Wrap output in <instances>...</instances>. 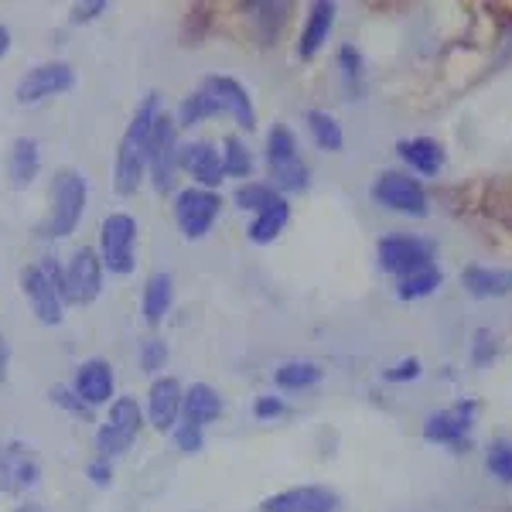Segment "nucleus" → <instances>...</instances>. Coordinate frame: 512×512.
Here are the masks:
<instances>
[{
	"mask_svg": "<svg viewBox=\"0 0 512 512\" xmlns=\"http://www.w3.org/2000/svg\"><path fill=\"white\" fill-rule=\"evenodd\" d=\"M158 93H147L137 103L134 117H130L127 130L117 147V164H113V188L120 195H137L147 175V144H151V130L158 120Z\"/></svg>",
	"mask_w": 512,
	"mask_h": 512,
	"instance_id": "obj_1",
	"label": "nucleus"
},
{
	"mask_svg": "<svg viewBox=\"0 0 512 512\" xmlns=\"http://www.w3.org/2000/svg\"><path fill=\"white\" fill-rule=\"evenodd\" d=\"M21 294L28 301L31 315L41 325H62V311H65V280L62 267L55 263V256H41L31 267H21Z\"/></svg>",
	"mask_w": 512,
	"mask_h": 512,
	"instance_id": "obj_2",
	"label": "nucleus"
},
{
	"mask_svg": "<svg viewBox=\"0 0 512 512\" xmlns=\"http://www.w3.org/2000/svg\"><path fill=\"white\" fill-rule=\"evenodd\" d=\"M89 202V185L76 168H59L52 178V205H48V216L38 226V233L45 239H65L76 233Z\"/></svg>",
	"mask_w": 512,
	"mask_h": 512,
	"instance_id": "obj_3",
	"label": "nucleus"
},
{
	"mask_svg": "<svg viewBox=\"0 0 512 512\" xmlns=\"http://www.w3.org/2000/svg\"><path fill=\"white\" fill-rule=\"evenodd\" d=\"M140 431H144V407H140L134 396H117L96 431L99 458L106 461L120 458L123 451H130V444L137 441Z\"/></svg>",
	"mask_w": 512,
	"mask_h": 512,
	"instance_id": "obj_4",
	"label": "nucleus"
},
{
	"mask_svg": "<svg viewBox=\"0 0 512 512\" xmlns=\"http://www.w3.org/2000/svg\"><path fill=\"white\" fill-rule=\"evenodd\" d=\"M178 120L168 117V113H158L151 130V144H147V175H151V185L158 195L175 192V175H178Z\"/></svg>",
	"mask_w": 512,
	"mask_h": 512,
	"instance_id": "obj_5",
	"label": "nucleus"
},
{
	"mask_svg": "<svg viewBox=\"0 0 512 512\" xmlns=\"http://www.w3.org/2000/svg\"><path fill=\"white\" fill-rule=\"evenodd\" d=\"M137 256V219L130 212H110L99 222V260L103 270L127 277Z\"/></svg>",
	"mask_w": 512,
	"mask_h": 512,
	"instance_id": "obj_6",
	"label": "nucleus"
},
{
	"mask_svg": "<svg viewBox=\"0 0 512 512\" xmlns=\"http://www.w3.org/2000/svg\"><path fill=\"white\" fill-rule=\"evenodd\" d=\"M267 164L280 192H301L308 188V164L297 154V137L291 127L277 123L267 134Z\"/></svg>",
	"mask_w": 512,
	"mask_h": 512,
	"instance_id": "obj_7",
	"label": "nucleus"
},
{
	"mask_svg": "<svg viewBox=\"0 0 512 512\" xmlns=\"http://www.w3.org/2000/svg\"><path fill=\"white\" fill-rule=\"evenodd\" d=\"M219 212H222V198H219V192H209V188L188 185L175 195V222L185 239L209 236V229L216 226Z\"/></svg>",
	"mask_w": 512,
	"mask_h": 512,
	"instance_id": "obj_8",
	"label": "nucleus"
},
{
	"mask_svg": "<svg viewBox=\"0 0 512 512\" xmlns=\"http://www.w3.org/2000/svg\"><path fill=\"white\" fill-rule=\"evenodd\" d=\"M65 304H93L103 291V260L93 246H79L62 267Z\"/></svg>",
	"mask_w": 512,
	"mask_h": 512,
	"instance_id": "obj_9",
	"label": "nucleus"
},
{
	"mask_svg": "<svg viewBox=\"0 0 512 512\" xmlns=\"http://www.w3.org/2000/svg\"><path fill=\"white\" fill-rule=\"evenodd\" d=\"M76 86V69L62 59H52V62H38L35 69H28L14 89L21 106H35V103H45L52 96H62Z\"/></svg>",
	"mask_w": 512,
	"mask_h": 512,
	"instance_id": "obj_10",
	"label": "nucleus"
},
{
	"mask_svg": "<svg viewBox=\"0 0 512 512\" xmlns=\"http://www.w3.org/2000/svg\"><path fill=\"white\" fill-rule=\"evenodd\" d=\"M41 482V458L28 441H4L0 444V492L21 495Z\"/></svg>",
	"mask_w": 512,
	"mask_h": 512,
	"instance_id": "obj_11",
	"label": "nucleus"
},
{
	"mask_svg": "<svg viewBox=\"0 0 512 512\" xmlns=\"http://www.w3.org/2000/svg\"><path fill=\"white\" fill-rule=\"evenodd\" d=\"M373 198L379 205L393 212H407V216H427V192L417 178L400 175V171H383L373 185Z\"/></svg>",
	"mask_w": 512,
	"mask_h": 512,
	"instance_id": "obj_12",
	"label": "nucleus"
},
{
	"mask_svg": "<svg viewBox=\"0 0 512 512\" xmlns=\"http://www.w3.org/2000/svg\"><path fill=\"white\" fill-rule=\"evenodd\" d=\"M72 390L89 410L93 407H103V403H113L117 400V369H113L110 359H86L79 362L76 369V379H72Z\"/></svg>",
	"mask_w": 512,
	"mask_h": 512,
	"instance_id": "obj_13",
	"label": "nucleus"
},
{
	"mask_svg": "<svg viewBox=\"0 0 512 512\" xmlns=\"http://www.w3.org/2000/svg\"><path fill=\"white\" fill-rule=\"evenodd\" d=\"M178 168L188 171L192 181L198 188H209V192H216V188L226 181V168H222V154L216 144H209V140H192V144H181L178 151Z\"/></svg>",
	"mask_w": 512,
	"mask_h": 512,
	"instance_id": "obj_14",
	"label": "nucleus"
},
{
	"mask_svg": "<svg viewBox=\"0 0 512 512\" xmlns=\"http://www.w3.org/2000/svg\"><path fill=\"white\" fill-rule=\"evenodd\" d=\"M379 263L396 277H410L417 270L431 267V246L414 236H386L379 243Z\"/></svg>",
	"mask_w": 512,
	"mask_h": 512,
	"instance_id": "obj_15",
	"label": "nucleus"
},
{
	"mask_svg": "<svg viewBox=\"0 0 512 512\" xmlns=\"http://www.w3.org/2000/svg\"><path fill=\"white\" fill-rule=\"evenodd\" d=\"M181 400H185V386L178 383L175 376H158L147 390V420L164 434L175 431L181 420Z\"/></svg>",
	"mask_w": 512,
	"mask_h": 512,
	"instance_id": "obj_16",
	"label": "nucleus"
},
{
	"mask_svg": "<svg viewBox=\"0 0 512 512\" xmlns=\"http://www.w3.org/2000/svg\"><path fill=\"white\" fill-rule=\"evenodd\" d=\"M263 512H338V492L325 485H297L263 499Z\"/></svg>",
	"mask_w": 512,
	"mask_h": 512,
	"instance_id": "obj_17",
	"label": "nucleus"
},
{
	"mask_svg": "<svg viewBox=\"0 0 512 512\" xmlns=\"http://www.w3.org/2000/svg\"><path fill=\"white\" fill-rule=\"evenodd\" d=\"M202 89L219 103L222 117H233L239 127L253 130L256 127V110H253V99L246 93L243 86L233 76H209L202 82Z\"/></svg>",
	"mask_w": 512,
	"mask_h": 512,
	"instance_id": "obj_18",
	"label": "nucleus"
},
{
	"mask_svg": "<svg viewBox=\"0 0 512 512\" xmlns=\"http://www.w3.org/2000/svg\"><path fill=\"white\" fill-rule=\"evenodd\" d=\"M475 417V400L468 403H454V407L441 410V414H431L424 424V437L431 444H461L472 427Z\"/></svg>",
	"mask_w": 512,
	"mask_h": 512,
	"instance_id": "obj_19",
	"label": "nucleus"
},
{
	"mask_svg": "<svg viewBox=\"0 0 512 512\" xmlns=\"http://www.w3.org/2000/svg\"><path fill=\"white\" fill-rule=\"evenodd\" d=\"M222 417V396L212 390L209 383H192L185 390V400H181V420L192 427H209L212 420Z\"/></svg>",
	"mask_w": 512,
	"mask_h": 512,
	"instance_id": "obj_20",
	"label": "nucleus"
},
{
	"mask_svg": "<svg viewBox=\"0 0 512 512\" xmlns=\"http://www.w3.org/2000/svg\"><path fill=\"white\" fill-rule=\"evenodd\" d=\"M41 171V147L35 137H18L7 151V178L14 188H28Z\"/></svg>",
	"mask_w": 512,
	"mask_h": 512,
	"instance_id": "obj_21",
	"label": "nucleus"
},
{
	"mask_svg": "<svg viewBox=\"0 0 512 512\" xmlns=\"http://www.w3.org/2000/svg\"><path fill=\"white\" fill-rule=\"evenodd\" d=\"M332 28H335V4L318 0L308 14V24H304V31H301V41H297V55H301V59H315V55L321 52V45L328 41V35H332Z\"/></svg>",
	"mask_w": 512,
	"mask_h": 512,
	"instance_id": "obj_22",
	"label": "nucleus"
},
{
	"mask_svg": "<svg viewBox=\"0 0 512 512\" xmlns=\"http://www.w3.org/2000/svg\"><path fill=\"white\" fill-rule=\"evenodd\" d=\"M175 304V277L171 274H151L144 284V297H140V311H144L147 325H161L164 315Z\"/></svg>",
	"mask_w": 512,
	"mask_h": 512,
	"instance_id": "obj_23",
	"label": "nucleus"
},
{
	"mask_svg": "<svg viewBox=\"0 0 512 512\" xmlns=\"http://www.w3.org/2000/svg\"><path fill=\"white\" fill-rule=\"evenodd\" d=\"M465 287L475 297H502L512 294V270H489V267H468L465 274Z\"/></svg>",
	"mask_w": 512,
	"mask_h": 512,
	"instance_id": "obj_24",
	"label": "nucleus"
},
{
	"mask_svg": "<svg viewBox=\"0 0 512 512\" xmlns=\"http://www.w3.org/2000/svg\"><path fill=\"white\" fill-rule=\"evenodd\" d=\"M287 219H291V205H287V198L280 195L270 209H263V212H256V219L250 222V239L253 243H274V239L284 233V226H287Z\"/></svg>",
	"mask_w": 512,
	"mask_h": 512,
	"instance_id": "obj_25",
	"label": "nucleus"
},
{
	"mask_svg": "<svg viewBox=\"0 0 512 512\" xmlns=\"http://www.w3.org/2000/svg\"><path fill=\"white\" fill-rule=\"evenodd\" d=\"M400 158L410 164V168H417L420 175H437V168L444 164V154L441 147L434 144V140L427 137H417V140H400Z\"/></svg>",
	"mask_w": 512,
	"mask_h": 512,
	"instance_id": "obj_26",
	"label": "nucleus"
},
{
	"mask_svg": "<svg viewBox=\"0 0 512 512\" xmlns=\"http://www.w3.org/2000/svg\"><path fill=\"white\" fill-rule=\"evenodd\" d=\"M212 117H222V110H219V103L212 99L209 93H205L202 86L195 89V93H188L185 99H181V106H178V127H195V123H202V120H212Z\"/></svg>",
	"mask_w": 512,
	"mask_h": 512,
	"instance_id": "obj_27",
	"label": "nucleus"
},
{
	"mask_svg": "<svg viewBox=\"0 0 512 512\" xmlns=\"http://www.w3.org/2000/svg\"><path fill=\"white\" fill-rule=\"evenodd\" d=\"M308 130H311V137H315V144L321 147V151H342L345 137H342V127H338V120L332 117V113L311 110L308 113Z\"/></svg>",
	"mask_w": 512,
	"mask_h": 512,
	"instance_id": "obj_28",
	"label": "nucleus"
},
{
	"mask_svg": "<svg viewBox=\"0 0 512 512\" xmlns=\"http://www.w3.org/2000/svg\"><path fill=\"white\" fill-rule=\"evenodd\" d=\"M321 379V369L315 362H284L274 373V383L280 390H308Z\"/></svg>",
	"mask_w": 512,
	"mask_h": 512,
	"instance_id": "obj_29",
	"label": "nucleus"
},
{
	"mask_svg": "<svg viewBox=\"0 0 512 512\" xmlns=\"http://www.w3.org/2000/svg\"><path fill=\"white\" fill-rule=\"evenodd\" d=\"M222 168H226V178H250L253 175V154L250 147L239 137H226L222 140Z\"/></svg>",
	"mask_w": 512,
	"mask_h": 512,
	"instance_id": "obj_30",
	"label": "nucleus"
},
{
	"mask_svg": "<svg viewBox=\"0 0 512 512\" xmlns=\"http://www.w3.org/2000/svg\"><path fill=\"white\" fill-rule=\"evenodd\" d=\"M277 198H280L277 188L260 185V181H246V185L236 188V205L243 212H263V209H270Z\"/></svg>",
	"mask_w": 512,
	"mask_h": 512,
	"instance_id": "obj_31",
	"label": "nucleus"
},
{
	"mask_svg": "<svg viewBox=\"0 0 512 512\" xmlns=\"http://www.w3.org/2000/svg\"><path fill=\"white\" fill-rule=\"evenodd\" d=\"M437 284H441V274H437L434 263H431V267L417 270V274L400 277V297H403V301H414V297H427Z\"/></svg>",
	"mask_w": 512,
	"mask_h": 512,
	"instance_id": "obj_32",
	"label": "nucleus"
},
{
	"mask_svg": "<svg viewBox=\"0 0 512 512\" xmlns=\"http://www.w3.org/2000/svg\"><path fill=\"white\" fill-rule=\"evenodd\" d=\"M164 362H168V345L161 342V338H147L144 345H140V369L144 373H161Z\"/></svg>",
	"mask_w": 512,
	"mask_h": 512,
	"instance_id": "obj_33",
	"label": "nucleus"
},
{
	"mask_svg": "<svg viewBox=\"0 0 512 512\" xmlns=\"http://www.w3.org/2000/svg\"><path fill=\"white\" fill-rule=\"evenodd\" d=\"M485 465H489V472L495 478H502V482H512V444L509 441L492 444V451H489V458H485Z\"/></svg>",
	"mask_w": 512,
	"mask_h": 512,
	"instance_id": "obj_34",
	"label": "nucleus"
},
{
	"mask_svg": "<svg viewBox=\"0 0 512 512\" xmlns=\"http://www.w3.org/2000/svg\"><path fill=\"white\" fill-rule=\"evenodd\" d=\"M171 434H175L178 451H185V454L202 451V444H205V431H202V427H192V424H185V420H178V427Z\"/></svg>",
	"mask_w": 512,
	"mask_h": 512,
	"instance_id": "obj_35",
	"label": "nucleus"
},
{
	"mask_svg": "<svg viewBox=\"0 0 512 512\" xmlns=\"http://www.w3.org/2000/svg\"><path fill=\"white\" fill-rule=\"evenodd\" d=\"M52 403L62 410H69V414H76V417H89V407L79 400L72 386H59V390H52Z\"/></svg>",
	"mask_w": 512,
	"mask_h": 512,
	"instance_id": "obj_36",
	"label": "nucleus"
},
{
	"mask_svg": "<svg viewBox=\"0 0 512 512\" xmlns=\"http://www.w3.org/2000/svg\"><path fill=\"white\" fill-rule=\"evenodd\" d=\"M106 11H110V4H106V0H89V4H72L69 21H72V24H89V21H96L99 14H106Z\"/></svg>",
	"mask_w": 512,
	"mask_h": 512,
	"instance_id": "obj_37",
	"label": "nucleus"
},
{
	"mask_svg": "<svg viewBox=\"0 0 512 512\" xmlns=\"http://www.w3.org/2000/svg\"><path fill=\"white\" fill-rule=\"evenodd\" d=\"M86 475H89V482H93V485H99V489H106V485L113 482V465H110L106 458H99V454H96V458L86 465Z\"/></svg>",
	"mask_w": 512,
	"mask_h": 512,
	"instance_id": "obj_38",
	"label": "nucleus"
},
{
	"mask_svg": "<svg viewBox=\"0 0 512 512\" xmlns=\"http://www.w3.org/2000/svg\"><path fill=\"white\" fill-rule=\"evenodd\" d=\"M284 400L280 396H260V400L253 403V414L260 417V420H267V417H280L284 414Z\"/></svg>",
	"mask_w": 512,
	"mask_h": 512,
	"instance_id": "obj_39",
	"label": "nucleus"
},
{
	"mask_svg": "<svg viewBox=\"0 0 512 512\" xmlns=\"http://www.w3.org/2000/svg\"><path fill=\"white\" fill-rule=\"evenodd\" d=\"M338 62H342V72H345V79H355L359 76V65H362V59H359V52H355L352 45H345L342 52H338Z\"/></svg>",
	"mask_w": 512,
	"mask_h": 512,
	"instance_id": "obj_40",
	"label": "nucleus"
},
{
	"mask_svg": "<svg viewBox=\"0 0 512 512\" xmlns=\"http://www.w3.org/2000/svg\"><path fill=\"white\" fill-rule=\"evenodd\" d=\"M417 376H420V362H417V359L400 362V366L386 373V379H390V383H400V379H417Z\"/></svg>",
	"mask_w": 512,
	"mask_h": 512,
	"instance_id": "obj_41",
	"label": "nucleus"
},
{
	"mask_svg": "<svg viewBox=\"0 0 512 512\" xmlns=\"http://www.w3.org/2000/svg\"><path fill=\"white\" fill-rule=\"evenodd\" d=\"M11 52V28L7 24H0V59Z\"/></svg>",
	"mask_w": 512,
	"mask_h": 512,
	"instance_id": "obj_42",
	"label": "nucleus"
},
{
	"mask_svg": "<svg viewBox=\"0 0 512 512\" xmlns=\"http://www.w3.org/2000/svg\"><path fill=\"white\" fill-rule=\"evenodd\" d=\"M7 362H11V349H7V342L0 338V379L7 376Z\"/></svg>",
	"mask_w": 512,
	"mask_h": 512,
	"instance_id": "obj_43",
	"label": "nucleus"
},
{
	"mask_svg": "<svg viewBox=\"0 0 512 512\" xmlns=\"http://www.w3.org/2000/svg\"><path fill=\"white\" fill-rule=\"evenodd\" d=\"M11 512H45L41 502H21V506H14Z\"/></svg>",
	"mask_w": 512,
	"mask_h": 512,
	"instance_id": "obj_44",
	"label": "nucleus"
}]
</instances>
